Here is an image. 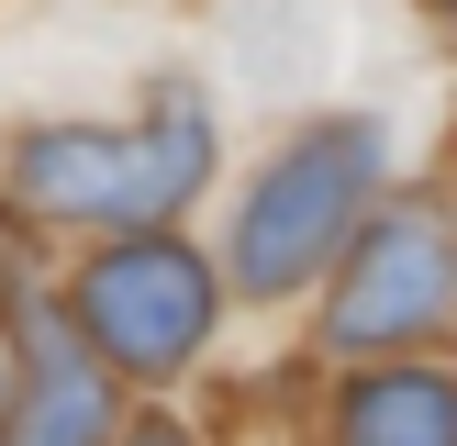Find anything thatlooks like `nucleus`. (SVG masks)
Returning a JSON list of instances; mask_svg holds the SVG:
<instances>
[{"label":"nucleus","instance_id":"obj_3","mask_svg":"<svg viewBox=\"0 0 457 446\" xmlns=\"http://www.w3.org/2000/svg\"><path fill=\"white\" fill-rule=\"evenodd\" d=\"M79 324H89L101 357H123V368L156 379V368H179V357L212 334V268H201L190 245L134 235V245H112L79 279Z\"/></svg>","mask_w":457,"mask_h":446},{"label":"nucleus","instance_id":"obj_1","mask_svg":"<svg viewBox=\"0 0 457 446\" xmlns=\"http://www.w3.org/2000/svg\"><path fill=\"white\" fill-rule=\"evenodd\" d=\"M212 168V123L190 101L145 112L123 134H89V123H56V134H22L12 145V190L56 223H156L201 190Z\"/></svg>","mask_w":457,"mask_h":446},{"label":"nucleus","instance_id":"obj_4","mask_svg":"<svg viewBox=\"0 0 457 446\" xmlns=\"http://www.w3.org/2000/svg\"><path fill=\"white\" fill-rule=\"evenodd\" d=\"M446 279H457L446 223L424 212V201H402V212L369 223V245H357V268H346V290H335L324 334H335V346H402V334L446 324Z\"/></svg>","mask_w":457,"mask_h":446},{"label":"nucleus","instance_id":"obj_7","mask_svg":"<svg viewBox=\"0 0 457 446\" xmlns=\"http://www.w3.org/2000/svg\"><path fill=\"white\" fill-rule=\"evenodd\" d=\"M134 446H190V435H168V424H145V435H134Z\"/></svg>","mask_w":457,"mask_h":446},{"label":"nucleus","instance_id":"obj_2","mask_svg":"<svg viewBox=\"0 0 457 446\" xmlns=\"http://www.w3.org/2000/svg\"><path fill=\"white\" fill-rule=\"evenodd\" d=\"M369 178H379V134L369 123H312L302 145L257 178V201H245V223H235V279L245 290H302L312 268L346 245Z\"/></svg>","mask_w":457,"mask_h":446},{"label":"nucleus","instance_id":"obj_6","mask_svg":"<svg viewBox=\"0 0 457 446\" xmlns=\"http://www.w3.org/2000/svg\"><path fill=\"white\" fill-rule=\"evenodd\" d=\"M346 446H457V391L436 368H391L346 401Z\"/></svg>","mask_w":457,"mask_h":446},{"label":"nucleus","instance_id":"obj_5","mask_svg":"<svg viewBox=\"0 0 457 446\" xmlns=\"http://www.w3.org/2000/svg\"><path fill=\"white\" fill-rule=\"evenodd\" d=\"M101 368L67 346L56 324H34V368H22V401L0 424V446H101Z\"/></svg>","mask_w":457,"mask_h":446}]
</instances>
